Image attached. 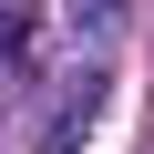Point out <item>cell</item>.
<instances>
[{
	"instance_id": "cell-1",
	"label": "cell",
	"mask_w": 154,
	"mask_h": 154,
	"mask_svg": "<svg viewBox=\"0 0 154 154\" xmlns=\"http://www.w3.org/2000/svg\"><path fill=\"white\" fill-rule=\"evenodd\" d=\"M93 113H103V62H82V72H62V93H51V134H41L31 154H82Z\"/></svg>"
},
{
	"instance_id": "cell-2",
	"label": "cell",
	"mask_w": 154,
	"mask_h": 154,
	"mask_svg": "<svg viewBox=\"0 0 154 154\" xmlns=\"http://www.w3.org/2000/svg\"><path fill=\"white\" fill-rule=\"evenodd\" d=\"M123 11H134V0H62V21L82 31V41H113V31H123Z\"/></svg>"
}]
</instances>
